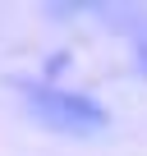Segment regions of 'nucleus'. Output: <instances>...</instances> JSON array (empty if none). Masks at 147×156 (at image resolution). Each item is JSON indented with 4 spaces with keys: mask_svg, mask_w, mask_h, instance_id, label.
<instances>
[{
    "mask_svg": "<svg viewBox=\"0 0 147 156\" xmlns=\"http://www.w3.org/2000/svg\"><path fill=\"white\" fill-rule=\"evenodd\" d=\"M19 97L23 106L32 110L37 124L55 129V133H69V138H92L110 124V115L92 101V97H78V92H64V87H51V83H28L19 78Z\"/></svg>",
    "mask_w": 147,
    "mask_h": 156,
    "instance_id": "obj_1",
    "label": "nucleus"
}]
</instances>
